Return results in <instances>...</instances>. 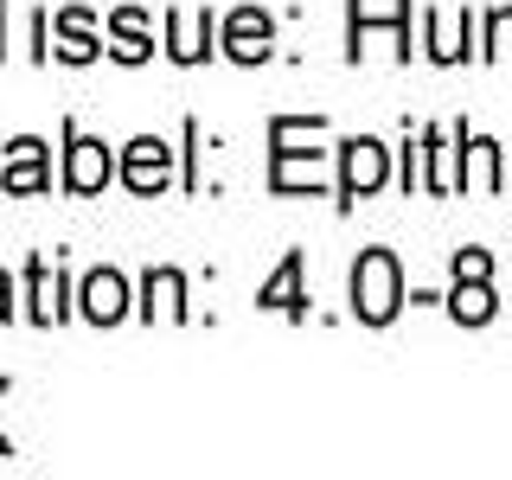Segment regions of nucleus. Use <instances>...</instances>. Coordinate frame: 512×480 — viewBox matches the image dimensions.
I'll list each match as a JSON object with an SVG mask.
<instances>
[{"label":"nucleus","mask_w":512,"mask_h":480,"mask_svg":"<svg viewBox=\"0 0 512 480\" xmlns=\"http://www.w3.org/2000/svg\"><path fill=\"white\" fill-rule=\"evenodd\" d=\"M423 26L436 32V45H429V58L436 64H461V58H474V7H461L455 20H436V13H423Z\"/></svg>","instance_id":"dca6fc26"},{"label":"nucleus","mask_w":512,"mask_h":480,"mask_svg":"<svg viewBox=\"0 0 512 480\" xmlns=\"http://www.w3.org/2000/svg\"><path fill=\"white\" fill-rule=\"evenodd\" d=\"M128 282L116 276V269H90L84 282H77V314L90 320V327H116V320H128Z\"/></svg>","instance_id":"6e6552de"},{"label":"nucleus","mask_w":512,"mask_h":480,"mask_svg":"<svg viewBox=\"0 0 512 480\" xmlns=\"http://www.w3.org/2000/svg\"><path fill=\"white\" fill-rule=\"evenodd\" d=\"M52 58H64V64H90L96 52H109V45H96V20L84 7H64L58 20H52Z\"/></svg>","instance_id":"ddd939ff"},{"label":"nucleus","mask_w":512,"mask_h":480,"mask_svg":"<svg viewBox=\"0 0 512 480\" xmlns=\"http://www.w3.org/2000/svg\"><path fill=\"white\" fill-rule=\"evenodd\" d=\"M64 314H71V276L52 256H32L26 263V320L32 327H58Z\"/></svg>","instance_id":"423d86ee"},{"label":"nucleus","mask_w":512,"mask_h":480,"mask_svg":"<svg viewBox=\"0 0 512 480\" xmlns=\"http://www.w3.org/2000/svg\"><path fill=\"white\" fill-rule=\"evenodd\" d=\"M397 308H404V269H397L391 250L372 244L352 263V314H359L365 327H391Z\"/></svg>","instance_id":"f03ea898"},{"label":"nucleus","mask_w":512,"mask_h":480,"mask_svg":"<svg viewBox=\"0 0 512 480\" xmlns=\"http://www.w3.org/2000/svg\"><path fill=\"white\" fill-rule=\"evenodd\" d=\"M301 276H308V256L288 250L282 263H276V276L256 288V308H263V314L276 308V314H288V320H301V314H308V288H301Z\"/></svg>","instance_id":"9d476101"},{"label":"nucleus","mask_w":512,"mask_h":480,"mask_svg":"<svg viewBox=\"0 0 512 480\" xmlns=\"http://www.w3.org/2000/svg\"><path fill=\"white\" fill-rule=\"evenodd\" d=\"M448 314H455L461 327H487V320L500 314L493 276H455V288H448Z\"/></svg>","instance_id":"4468645a"},{"label":"nucleus","mask_w":512,"mask_h":480,"mask_svg":"<svg viewBox=\"0 0 512 480\" xmlns=\"http://www.w3.org/2000/svg\"><path fill=\"white\" fill-rule=\"evenodd\" d=\"M512 52V7H493L487 13V45H480V58H506Z\"/></svg>","instance_id":"a211bd4d"},{"label":"nucleus","mask_w":512,"mask_h":480,"mask_svg":"<svg viewBox=\"0 0 512 480\" xmlns=\"http://www.w3.org/2000/svg\"><path fill=\"white\" fill-rule=\"evenodd\" d=\"M45 186H52V148L39 135H13L0 148V192L26 199V192H45Z\"/></svg>","instance_id":"39448f33"},{"label":"nucleus","mask_w":512,"mask_h":480,"mask_svg":"<svg viewBox=\"0 0 512 480\" xmlns=\"http://www.w3.org/2000/svg\"><path fill=\"white\" fill-rule=\"evenodd\" d=\"M0 320H13V276L0 269Z\"/></svg>","instance_id":"aec40b11"},{"label":"nucleus","mask_w":512,"mask_h":480,"mask_svg":"<svg viewBox=\"0 0 512 480\" xmlns=\"http://www.w3.org/2000/svg\"><path fill=\"white\" fill-rule=\"evenodd\" d=\"M167 52L180 64H205L218 52V13H167Z\"/></svg>","instance_id":"9b49d317"},{"label":"nucleus","mask_w":512,"mask_h":480,"mask_svg":"<svg viewBox=\"0 0 512 480\" xmlns=\"http://www.w3.org/2000/svg\"><path fill=\"white\" fill-rule=\"evenodd\" d=\"M109 52H116L122 64H148L154 58V32H148V13L141 7L109 13Z\"/></svg>","instance_id":"2eb2a0df"},{"label":"nucleus","mask_w":512,"mask_h":480,"mask_svg":"<svg viewBox=\"0 0 512 480\" xmlns=\"http://www.w3.org/2000/svg\"><path fill=\"white\" fill-rule=\"evenodd\" d=\"M320 128H327V116H276L269 122V186L276 192H320L327 160H320V148H301Z\"/></svg>","instance_id":"f257e3e1"},{"label":"nucleus","mask_w":512,"mask_h":480,"mask_svg":"<svg viewBox=\"0 0 512 480\" xmlns=\"http://www.w3.org/2000/svg\"><path fill=\"white\" fill-rule=\"evenodd\" d=\"M109 180H116V154H109V141L77 135V122H64V186H71V192H103Z\"/></svg>","instance_id":"20e7f679"},{"label":"nucleus","mask_w":512,"mask_h":480,"mask_svg":"<svg viewBox=\"0 0 512 480\" xmlns=\"http://www.w3.org/2000/svg\"><path fill=\"white\" fill-rule=\"evenodd\" d=\"M116 173H122L128 192H160V186L173 180V148H167L160 135H135V141L122 148V167H116Z\"/></svg>","instance_id":"0eeeda50"},{"label":"nucleus","mask_w":512,"mask_h":480,"mask_svg":"<svg viewBox=\"0 0 512 480\" xmlns=\"http://www.w3.org/2000/svg\"><path fill=\"white\" fill-rule=\"evenodd\" d=\"M269 52H276V20H269L263 7H237L231 20H224V58L263 64Z\"/></svg>","instance_id":"1a4fd4ad"},{"label":"nucleus","mask_w":512,"mask_h":480,"mask_svg":"<svg viewBox=\"0 0 512 480\" xmlns=\"http://www.w3.org/2000/svg\"><path fill=\"white\" fill-rule=\"evenodd\" d=\"M0 58H7V0H0Z\"/></svg>","instance_id":"4be33fe9"},{"label":"nucleus","mask_w":512,"mask_h":480,"mask_svg":"<svg viewBox=\"0 0 512 480\" xmlns=\"http://www.w3.org/2000/svg\"><path fill=\"white\" fill-rule=\"evenodd\" d=\"M455 276H493V250H455Z\"/></svg>","instance_id":"6ab92c4d"},{"label":"nucleus","mask_w":512,"mask_h":480,"mask_svg":"<svg viewBox=\"0 0 512 480\" xmlns=\"http://www.w3.org/2000/svg\"><path fill=\"white\" fill-rule=\"evenodd\" d=\"M506 173H500V141L487 135H461V192H500Z\"/></svg>","instance_id":"f8f14e48"},{"label":"nucleus","mask_w":512,"mask_h":480,"mask_svg":"<svg viewBox=\"0 0 512 480\" xmlns=\"http://www.w3.org/2000/svg\"><path fill=\"white\" fill-rule=\"evenodd\" d=\"M7 391H13V384L0 378V397H7ZM0 455H13V436H7V429H0Z\"/></svg>","instance_id":"412c9836"},{"label":"nucleus","mask_w":512,"mask_h":480,"mask_svg":"<svg viewBox=\"0 0 512 480\" xmlns=\"http://www.w3.org/2000/svg\"><path fill=\"white\" fill-rule=\"evenodd\" d=\"M384 180H391V148L372 141V135H352L340 148V212L359 205V199H372Z\"/></svg>","instance_id":"7ed1b4c3"},{"label":"nucleus","mask_w":512,"mask_h":480,"mask_svg":"<svg viewBox=\"0 0 512 480\" xmlns=\"http://www.w3.org/2000/svg\"><path fill=\"white\" fill-rule=\"evenodd\" d=\"M160 308H167L173 320L192 314L186 308V276H180V269H148V282H141V314L160 320Z\"/></svg>","instance_id":"f3484780"}]
</instances>
